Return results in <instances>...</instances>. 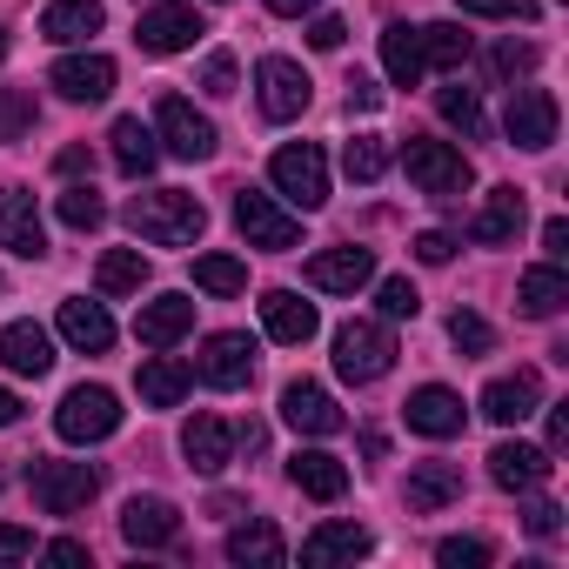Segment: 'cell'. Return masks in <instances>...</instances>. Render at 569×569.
<instances>
[{
    "mask_svg": "<svg viewBox=\"0 0 569 569\" xmlns=\"http://www.w3.org/2000/svg\"><path fill=\"white\" fill-rule=\"evenodd\" d=\"M342 168H349V181H382V168H389V141H382V134H356V141L342 148Z\"/></svg>",
    "mask_w": 569,
    "mask_h": 569,
    "instance_id": "obj_39",
    "label": "cell"
},
{
    "mask_svg": "<svg viewBox=\"0 0 569 569\" xmlns=\"http://www.w3.org/2000/svg\"><path fill=\"white\" fill-rule=\"evenodd\" d=\"M356 556H369V529H362V522H316L309 542H302V562H309V569L356 562Z\"/></svg>",
    "mask_w": 569,
    "mask_h": 569,
    "instance_id": "obj_22",
    "label": "cell"
},
{
    "mask_svg": "<svg viewBox=\"0 0 569 569\" xmlns=\"http://www.w3.org/2000/svg\"><path fill=\"white\" fill-rule=\"evenodd\" d=\"M549 442H556V449L569 442V402H556V409H549Z\"/></svg>",
    "mask_w": 569,
    "mask_h": 569,
    "instance_id": "obj_55",
    "label": "cell"
},
{
    "mask_svg": "<svg viewBox=\"0 0 569 569\" xmlns=\"http://www.w3.org/2000/svg\"><path fill=\"white\" fill-rule=\"evenodd\" d=\"M462 422H469V409H462V396L456 389H416L409 396V429H422V436H436V442H449V436H462Z\"/></svg>",
    "mask_w": 569,
    "mask_h": 569,
    "instance_id": "obj_20",
    "label": "cell"
},
{
    "mask_svg": "<svg viewBox=\"0 0 569 569\" xmlns=\"http://www.w3.org/2000/svg\"><path fill=\"white\" fill-rule=\"evenodd\" d=\"M54 429H61V442H108V436L121 429V402H114V389H101V382L68 389Z\"/></svg>",
    "mask_w": 569,
    "mask_h": 569,
    "instance_id": "obj_5",
    "label": "cell"
},
{
    "mask_svg": "<svg viewBox=\"0 0 569 569\" xmlns=\"http://www.w3.org/2000/svg\"><path fill=\"white\" fill-rule=\"evenodd\" d=\"M0 248H14V254H48V228H41V208L34 194L21 188H0Z\"/></svg>",
    "mask_w": 569,
    "mask_h": 569,
    "instance_id": "obj_16",
    "label": "cell"
},
{
    "mask_svg": "<svg viewBox=\"0 0 569 569\" xmlns=\"http://www.w3.org/2000/svg\"><path fill=\"white\" fill-rule=\"evenodd\" d=\"M416 254H422V261H429V268H442V261H449V254H456V241H449V234H442V228H429V234H416Z\"/></svg>",
    "mask_w": 569,
    "mask_h": 569,
    "instance_id": "obj_50",
    "label": "cell"
},
{
    "mask_svg": "<svg viewBox=\"0 0 569 569\" xmlns=\"http://www.w3.org/2000/svg\"><path fill=\"white\" fill-rule=\"evenodd\" d=\"M369 281H376V254L369 248H322L309 261V289H322V296H356V289H369Z\"/></svg>",
    "mask_w": 569,
    "mask_h": 569,
    "instance_id": "obj_12",
    "label": "cell"
},
{
    "mask_svg": "<svg viewBox=\"0 0 569 569\" xmlns=\"http://www.w3.org/2000/svg\"><path fill=\"white\" fill-rule=\"evenodd\" d=\"M522 214H529V208H522L516 188H489V201H482V214L469 221V234H476L482 248H502V241L522 234Z\"/></svg>",
    "mask_w": 569,
    "mask_h": 569,
    "instance_id": "obj_27",
    "label": "cell"
},
{
    "mask_svg": "<svg viewBox=\"0 0 569 569\" xmlns=\"http://www.w3.org/2000/svg\"><path fill=\"white\" fill-rule=\"evenodd\" d=\"M0 362H8L14 376H48L54 369V342L41 322H8L0 329Z\"/></svg>",
    "mask_w": 569,
    "mask_h": 569,
    "instance_id": "obj_23",
    "label": "cell"
},
{
    "mask_svg": "<svg viewBox=\"0 0 569 569\" xmlns=\"http://www.w3.org/2000/svg\"><path fill=\"white\" fill-rule=\"evenodd\" d=\"M542 248H549V261H562L569 254V221L556 214V221H542Z\"/></svg>",
    "mask_w": 569,
    "mask_h": 569,
    "instance_id": "obj_54",
    "label": "cell"
},
{
    "mask_svg": "<svg viewBox=\"0 0 569 569\" xmlns=\"http://www.w3.org/2000/svg\"><path fill=\"white\" fill-rule=\"evenodd\" d=\"M462 496V469L456 462H416L409 469V509L416 516H436V509H449Z\"/></svg>",
    "mask_w": 569,
    "mask_h": 569,
    "instance_id": "obj_29",
    "label": "cell"
},
{
    "mask_svg": "<svg viewBox=\"0 0 569 569\" xmlns=\"http://www.w3.org/2000/svg\"><path fill=\"white\" fill-rule=\"evenodd\" d=\"M14 416H21V402H14V389H0V429H8Z\"/></svg>",
    "mask_w": 569,
    "mask_h": 569,
    "instance_id": "obj_58",
    "label": "cell"
},
{
    "mask_svg": "<svg viewBox=\"0 0 569 569\" xmlns=\"http://www.w3.org/2000/svg\"><path fill=\"white\" fill-rule=\"evenodd\" d=\"M21 556H34V529L0 522V562H21Z\"/></svg>",
    "mask_w": 569,
    "mask_h": 569,
    "instance_id": "obj_48",
    "label": "cell"
},
{
    "mask_svg": "<svg viewBox=\"0 0 569 569\" xmlns=\"http://www.w3.org/2000/svg\"><path fill=\"white\" fill-rule=\"evenodd\" d=\"M94 489H101V469H88V462H41V469H34V502H41L48 516L88 509Z\"/></svg>",
    "mask_w": 569,
    "mask_h": 569,
    "instance_id": "obj_8",
    "label": "cell"
},
{
    "mask_svg": "<svg viewBox=\"0 0 569 569\" xmlns=\"http://www.w3.org/2000/svg\"><path fill=\"white\" fill-rule=\"evenodd\" d=\"M208 28H201V14L188 8V0H154V8L134 21V41H141V54H181V48H194Z\"/></svg>",
    "mask_w": 569,
    "mask_h": 569,
    "instance_id": "obj_6",
    "label": "cell"
},
{
    "mask_svg": "<svg viewBox=\"0 0 569 569\" xmlns=\"http://www.w3.org/2000/svg\"><path fill=\"white\" fill-rule=\"evenodd\" d=\"M281 529L274 522H241L234 536H228V562H248V569H281Z\"/></svg>",
    "mask_w": 569,
    "mask_h": 569,
    "instance_id": "obj_34",
    "label": "cell"
},
{
    "mask_svg": "<svg viewBox=\"0 0 569 569\" xmlns=\"http://www.w3.org/2000/svg\"><path fill=\"white\" fill-rule=\"evenodd\" d=\"M449 342H456L462 356H489V349H496V329H489L476 309H456V316H449Z\"/></svg>",
    "mask_w": 569,
    "mask_h": 569,
    "instance_id": "obj_42",
    "label": "cell"
},
{
    "mask_svg": "<svg viewBox=\"0 0 569 569\" xmlns=\"http://www.w3.org/2000/svg\"><path fill=\"white\" fill-rule=\"evenodd\" d=\"M268 8H274V14H309L316 0H268Z\"/></svg>",
    "mask_w": 569,
    "mask_h": 569,
    "instance_id": "obj_59",
    "label": "cell"
},
{
    "mask_svg": "<svg viewBox=\"0 0 569 569\" xmlns=\"http://www.w3.org/2000/svg\"><path fill=\"white\" fill-rule=\"evenodd\" d=\"M34 128V88H0V141H21Z\"/></svg>",
    "mask_w": 569,
    "mask_h": 569,
    "instance_id": "obj_40",
    "label": "cell"
},
{
    "mask_svg": "<svg viewBox=\"0 0 569 569\" xmlns=\"http://www.w3.org/2000/svg\"><path fill=\"white\" fill-rule=\"evenodd\" d=\"M234 228L248 234V248H274V254L302 241V221L281 214L274 194H261V188H241V194H234Z\"/></svg>",
    "mask_w": 569,
    "mask_h": 569,
    "instance_id": "obj_7",
    "label": "cell"
},
{
    "mask_svg": "<svg viewBox=\"0 0 569 569\" xmlns=\"http://www.w3.org/2000/svg\"><path fill=\"white\" fill-rule=\"evenodd\" d=\"M0 61H8V34H0Z\"/></svg>",
    "mask_w": 569,
    "mask_h": 569,
    "instance_id": "obj_60",
    "label": "cell"
},
{
    "mask_svg": "<svg viewBox=\"0 0 569 569\" xmlns=\"http://www.w3.org/2000/svg\"><path fill=\"white\" fill-rule=\"evenodd\" d=\"M402 168H409V181H416L422 194H462V188L476 181L469 154H462V148H449V141H429V134H409Z\"/></svg>",
    "mask_w": 569,
    "mask_h": 569,
    "instance_id": "obj_2",
    "label": "cell"
},
{
    "mask_svg": "<svg viewBox=\"0 0 569 569\" xmlns=\"http://www.w3.org/2000/svg\"><path fill=\"white\" fill-rule=\"evenodd\" d=\"M436 108H442V121H456L462 134H482V101H476V88H442Z\"/></svg>",
    "mask_w": 569,
    "mask_h": 569,
    "instance_id": "obj_43",
    "label": "cell"
},
{
    "mask_svg": "<svg viewBox=\"0 0 569 569\" xmlns=\"http://www.w3.org/2000/svg\"><path fill=\"white\" fill-rule=\"evenodd\" d=\"M181 449H188V469L221 476V469H228V449H234V429H228L221 416H194V422L181 429Z\"/></svg>",
    "mask_w": 569,
    "mask_h": 569,
    "instance_id": "obj_24",
    "label": "cell"
},
{
    "mask_svg": "<svg viewBox=\"0 0 569 569\" xmlns=\"http://www.w3.org/2000/svg\"><path fill=\"white\" fill-rule=\"evenodd\" d=\"M489 556H496V549H489L482 536H449V542L436 549V562H442V569H482Z\"/></svg>",
    "mask_w": 569,
    "mask_h": 569,
    "instance_id": "obj_45",
    "label": "cell"
},
{
    "mask_svg": "<svg viewBox=\"0 0 569 569\" xmlns=\"http://www.w3.org/2000/svg\"><path fill=\"white\" fill-rule=\"evenodd\" d=\"M502 128H509V141L516 148H549L556 141V94L549 88H509V114H502Z\"/></svg>",
    "mask_w": 569,
    "mask_h": 569,
    "instance_id": "obj_9",
    "label": "cell"
},
{
    "mask_svg": "<svg viewBox=\"0 0 569 569\" xmlns=\"http://www.w3.org/2000/svg\"><path fill=\"white\" fill-rule=\"evenodd\" d=\"M261 329H268L274 342L302 349V342L322 329V316H316V302H302V296H289V289H268V296H261Z\"/></svg>",
    "mask_w": 569,
    "mask_h": 569,
    "instance_id": "obj_17",
    "label": "cell"
},
{
    "mask_svg": "<svg viewBox=\"0 0 569 569\" xmlns=\"http://www.w3.org/2000/svg\"><path fill=\"white\" fill-rule=\"evenodd\" d=\"M201 88H208V94H234V61H228V54H214V61L201 68Z\"/></svg>",
    "mask_w": 569,
    "mask_h": 569,
    "instance_id": "obj_49",
    "label": "cell"
},
{
    "mask_svg": "<svg viewBox=\"0 0 569 569\" xmlns=\"http://www.w3.org/2000/svg\"><path fill=\"white\" fill-rule=\"evenodd\" d=\"M462 14H489V21H536V0H462Z\"/></svg>",
    "mask_w": 569,
    "mask_h": 569,
    "instance_id": "obj_47",
    "label": "cell"
},
{
    "mask_svg": "<svg viewBox=\"0 0 569 569\" xmlns=\"http://www.w3.org/2000/svg\"><path fill=\"white\" fill-rule=\"evenodd\" d=\"M281 422L302 429V436H336L342 409H336V396L322 382H289V389H281Z\"/></svg>",
    "mask_w": 569,
    "mask_h": 569,
    "instance_id": "obj_15",
    "label": "cell"
},
{
    "mask_svg": "<svg viewBox=\"0 0 569 569\" xmlns=\"http://www.w3.org/2000/svg\"><path fill=\"white\" fill-rule=\"evenodd\" d=\"M41 34H48V41H61V48H74V41L101 34V0H54V8L41 14Z\"/></svg>",
    "mask_w": 569,
    "mask_h": 569,
    "instance_id": "obj_30",
    "label": "cell"
},
{
    "mask_svg": "<svg viewBox=\"0 0 569 569\" xmlns=\"http://www.w3.org/2000/svg\"><path fill=\"white\" fill-rule=\"evenodd\" d=\"M396 369V342L382 322H342L336 329V376L342 382H382Z\"/></svg>",
    "mask_w": 569,
    "mask_h": 569,
    "instance_id": "obj_3",
    "label": "cell"
},
{
    "mask_svg": "<svg viewBox=\"0 0 569 569\" xmlns=\"http://www.w3.org/2000/svg\"><path fill=\"white\" fill-rule=\"evenodd\" d=\"M516 302H522V316H536V322L556 316V309L569 302V274H562L556 261H549V268H529V274L516 281Z\"/></svg>",
    "mask_w": 569,
    "mask_h": 569,
    "instance_id": "obj_33",
    "label": "cell"
},
{
    "mask_svg": "<svg viewBox=\"0 0 569 569\" xmlns=\"http://www.w3.org/2000/svg\"><path fill=\"white\" fill-rule=\"evenodd\" d=\"M382 68H389L396 88H416L422 81V41H416V28H389L382 34Z\"/></svg>",
    "mask_w": 569,
    "mask_h": 569,
    "instance_id": "obj_36",
    "label": "cell"
},
{
    "mask_svg": "<svg viewBox=\"0 0 569 569\" xmlns=\"http://www.w3.org/2000/svg\"><path fill=\"white\" fill-rule=\"evenodd\" d=\"M289 482H296L302 496H316V502H336V496L349 489V469H342V456H329V449H296Z\"/></svg>",
    "mask_w": 569,
    "mask_h": 569,
    "instance_id": "obj_25",
    "label": "cell"
},
{
    "mask_svg": "<svg viewBox=\"0 0 569 569\" xmlns=\"http://www.w3.org/2000/svg\"><path fill=\"white\" fill-rule=\"evenodd\" d=\"M188 329H194V302H188V296H154V302L141 309V322H134L141 349H174Z\"/></svg>",
    "mask_w": 569,
    "mask_h": 569,
    "instance_id": "obj_21",
    "label": "cell"
},
{
    "mask_svg": "<svg viewBox=\"0 0 569 569\" xmlns=\"http://www.w3.org/2000/svg\"><path fill=\"white\" fill-rule=\"evenodd\" d=\"M108 148H114V168H121L128 181L154 174V161H161L154 128H141V114H121V121H114V134H108Z\"/></svg>",
    "mask_w": 569,
    "mask_h": 569,
    "instance_id": "obj_26",
    "label": "cell"
},
{
    "mask_svg": "<svg viewBox=\"0 0 569 569\" xmlns=\"http://www.w3.org/2000/svg\"><path fill=\"white\" fill-rule=\"evenodd\" d=\"M88 161H94V154H88V148H61V174H81V168H88Z\"/></svg>",
    "mask_w": 569,
    "mask_h": 569,
    "instance_id": "obj_56",
    "label": "cell"
},
{
    "mask_svg": "<svg viewBox=\"0 0 569 569\" xmlns=\"http://www.w3.org/2000/svg\"><path fill=\"white\" fill-rule=\"evenodd\" d=\"M254 81H261V114H268V121H296V114L309 108V74H302L296 61L268 54V61L254 68Z\"/></svg>",
    "mask_w": 569,
    "mask_h": 569,
    "instance_id": "obj_11",
    "label": "cell"
},
{
    "mask_svg": "<svg viewBox=\"0 0 569 569\" xmlns=\"http://www.w3.org/2000/svg\"><path fill=\"white\" fill-rule=\"evenodd\" d=\"M268 174H274V188L289 194L296 208H322V201H329V161H322V148H316V141H289V148H274Z\"/></svg>",
    "mask_w": 569,
    "mask_h": 569,
    "instance_id": "obj_4",
    "label": "cell"
},
{
    "mask_svg": "<svg viewBox=\"0 0 569 569\" xmlns=\"http://www.w3.org/2000/svg\"><path fill=\"white\" fill-rule=\"evenodd\" d=\"M194 289H208V296H241V289H248V268H241L234 254H201V261H194Z\"/></svg>",
    "mask_w": 569,
    "mask_h": 569,
    "instance_id": "obj_38",
    "label": "cell"
},
{
    "mask_svg": "<svg viewBox=\"0 0 569 569\" xmlns=\"http://www.w3.org/2000/svg\"><path fill=\"white\" fill-rule=\"evenodd\" d=\"M376 302H382V316H389V322H409V316L422 309V296H416V281H409V274H389L382 289H376Z\"/></svg>",
    "mask_w": 569,
    "mask_h": 569,
    "instance_id": "obj_44",
    "label": "cell"
},
{
    "mask_svg": "<svg viewBox=\"0 0 569 569\" xmlns=\"http://www.w3.org/2000/svg\"><path fill=\"white\" fill-rule=\"evenodd\" d=\"M529 68H536V48H529V41H502V48L489 54V74H496V81H516V74H529Z\"/></svg>",
    "mask_w": 569,
    "mask_h": 569,
    "instance_id": "obj_46",
    "label": "cell"
},
{
    "mask_svg": "<svg viewBox=\"0 0 569 569\" xmlns=\"http://www.w3.org/2000/svg\"><path fill=\"white\" fill-rule=\"evenodd\" d=\"M489 476H496V489H536V482L549 476V449L496 442V449H489Z\"/></svg>",
    "mask_w": 569,
    "mask_h": 569,
    "instance_id": "obj_28",
    "label": "cell"
},
{
    "mask_svg": "<svg viewBox=\"0 0 569 569\" xmlns=\"http://www.w3.org/2000/svg\"><path fill=\"white\" fill-rule=\"evenodd\" d=\"M248 376H254V342L248 336H208L201 342V382L208 389H248Z\"/></svg>",
    "mask_w": 569,
    "mask_h": 569,
    "instance_id": "obj_14",
    "label": "cell"
},
{
    "mask_svg": "<svg viewBox=\"0 0 569 569\" xmlns=\"http://www.w3.org/2000/svg\"><path fill=\"white\" fill-rule=\"evenodd\" d=\"M542 409V376L536 369H516V376H496L489 389H482V416L489 422H502V429H516V422H529Z\"/></svg>",
    "mask_w": 569,
    "mask_h": 569,
    "instance_id": "obj_13",
    "label": "cell"
},
{
    "mask_svg": "<svg viewBox=\"0 0 569 569\" xmlns=\"http://www.w3.org/2000/svg\"><path fill=\"white\" fill-rule=\"evenodd\" d=\"M48 556H54V562H88V542H54Z\"/></svg>",
    "mask_w": 569,
    "mask_h": 569,
    "instance_id": "obj_57",
    "label": "cell"
},
{
    "mask_svg": "<svg viewBox=\"0 0 569 569\" xmlns=\"http://www.w3.org/2000/svg\"><path fill=\"white\" fill-rule=\"evenodd\" d=\"M522 522H529V536H556V529H562V509H556V502H529Z\"/></svg>",
    "mask_w": 569,
    "mask_h": 569,
    "instance_id": "obj_51",
    "label": "cell"
},
{
    "mask_svg": "<svg viewBox=\"0 0 569 569\" xmlns=\"http://www.w3.org/2000/svg\"><path fill=\"white\" fill-rule=\"evenodd\" d=\"M128 228L141 241H154V248H188V241H201L208 208L188 188H154V194H134L128 201Z\"/></svg>",
    "mask_w": 569,
    "mask_h": 569,
    "instance_id": "obj_1",
    "label": "cell"
},
{
    "mask_svg": "<svg viewBox=\"0 0 569 569\" xmlns=\"http://www.w3.org/2000/svg\"><path fill=\"white\" fill-rule=\"evenodd\" d=\"M154 128H161L168 154H181V161H208V154H214V128H208V114H194L181 94H161Z\"/></svg>",
    "mask_w": 569,
    "mask_h": 569,
    "instance_id": "obj_10",
    "label": "cell"
},
{
    "mask_svg": "<svg viewBox=\"0 0 569 569\" xmlns=\"http://www.w3.org/2000/svg\"><path fill=\"white\" fill-rule=\"evenodd\" d=\"M188 382H194V376H188L174 356H148V362H141V376H134V389H141V402H148V409H174V402L188 396Z\"/></svg>",
    "mask_w": 569,
    "mask_h": 569,
    "instance_id": "obj_32",
    "label": "cell"
},
{
    "mask_svg": "<svg viewBox=\"0 0 569 569\" xmlns=\"http://www.w3.org/2000/svg\"><path fill=\"white\" fill-rule=\"evenodd\" d=\"M61 221L81 228V234H94V228L108 221V201H101L94 188H68V194H61Z\"/></svg>",
    "mask_w": 569,
    "mask_h": 569,
    "instance_id": "obj_41",
    "label": "cell"
},
{
    "mask_svg": "<svg viewBox=\"0 0 569 569\" xmlns=\"http://www.w3.org/2000/svg\"><path fill=\"white\" fill-rule=\"evenodd\" d=\"M342 34H349V28H342L336 14H322V21L309 28V48H322V54H329V48H342Z\"/></svg>",
    "mask_w": 569,
    "mask_h": 569,
    "instance_id": "obj_52",
    "label": "cell"
},
{
    "mask_svg": "<svg viewBox=\"0 0 569 569\" xmlns=\"http://www.w3.org/2000/svg\"><path fill=\"white\" fill-rule=\"evenodd\" d=\"M416 41H422V68H462V61H469V34L449 28V21L416 28Z\"/></svg>",
    "mask_w": 569,
    "mask_h": 569,
    "instance_id": "obj_37",
    "label": "cell"
},
{
    "mask_svg": "<svg viewBox=\"0 0 569 569\" xmlns=\"http://www.w3.org/2000/svg\"><path fill=\"white\" fill-rule=\"evenodd\" d=\"M141 281H148V254L141 248H108L101 268H94V289L101 296H134Z\"/></svg>",
    "mask_w": 569,
    "mask_h": 569,
    "instance_id": "obj_35",
    "label": "cell"
},
{
    "mask_svg": "<svg viewBox=\"0 0 569 569\" xmlns=\"http://www.w3.org/2000/svg\"><path fill=\"white\" fill-rule=\"evenodd\" d=\"M68 101H108L114 94V61L108 54H68V61H54V74H48Z\"/></svg>",
    "mask_w": 569,
    "mask_h": 569,
    "instance_id": "obj_19",
    "label": "cell"
},
{
    "mask_svg": "<svg viewBox=\"0 0 569 569\" xmlns=\"http://www.w3.org/2000/svg\"><path fill=\"white\" fill-rule=\"evenodd\" d=\"M121 536H128L134 549H168V542L181 536V516H174V502H161V496H134V502L121 509Z\"/></svg>",
    "mask_w": 569,
    "mask_h": 569,
    "instance_id": "obj_18",
    "label": "cell"
},
{
    "mask_svg": "<svg viewBox=\"0 0 569 569\" xmlns=\"http://www.w3.org/2000/svg\"><path fill=\"white\" fill-rule=\"evenodd\" d=\"M61 336H68L81 356H101V349L114 342V322H108L101 302H61Z\"/></svg>",
    "mask_w": 569,
    "mask_h": 569,
    "instance_id": "obj_31",
    "label": "cell"
},
{
    "mask_svg": "<svg viewBox=\"0 0 569 569\" xmlns=\"http://www.w3.org/2000/svg\"><path fill=\"white\" fill-rule=\"evenodd\" d=\"M349 108H362V114H369V108H382V88H376L369 74H349Z\"/></svg>",
    "mask_w": 569,
    "mask_h": 569,
    "instance_id": "obj_53",
    "label": "cell"
}]
</instances>
